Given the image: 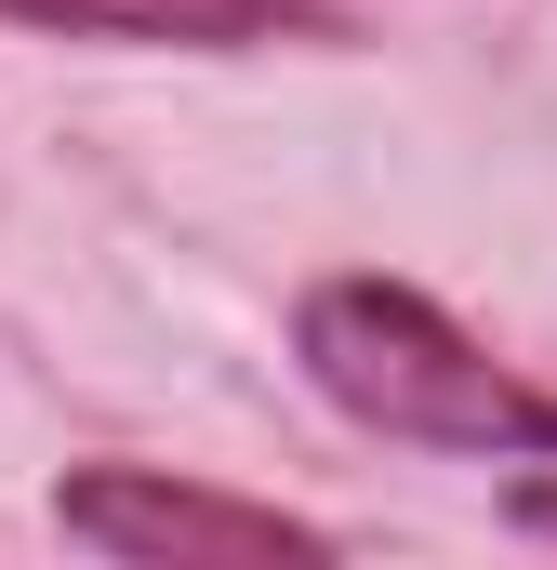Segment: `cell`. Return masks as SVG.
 <instances>
[{"label": "cell", "instance_id": "6da1fadb", "mask_svg": "<svg viewBox=\"0 0 557 570\" xmlns=\"http://www.w3.org/2000/svg\"><path fill=\"white\" fill-rule=\"evenodd\" d=\"M292 345H305V385H319L332 412H359L372 438L491 451V464L557 451V399L531 372H505L478 332H451L412 279H319L305 318H292Z\"/></svg>", "mask_w": 557, "mask_h": 570}, {"label": "cell", "instance_id": "277c9868", "mask_svg": "<svg viewBox=\"0 0 557 570\" xmlns=\"http://www.w3.org/2000/svg\"><path fill=\"white\" fill-rule=\"evenodd\" d=\"M518 531H545V544H557V478H531V491H518Z\"/></svg>", "mask_w": 557, "mask_h": 570}, {"label": "cell", "instance_id": "7a4b0ae2", "mask_svg": "<svg viewBox=\"0 0 557 570\" xmlns=\"http://www.w3.org/2000/svg\"><path fill=\"white\" fill-rule=\"evenodd\" d=\"M53 531L94 544V558H332V531L240 504V491H186V478H146V464H94L53 491Z\"/></svg>", "mask_w": 557, "mask_h": 570}, {"label": "cell", "instance_id": "3957f363", "mask_svg": "<svg viewBox=\"0 0 557 570\" xmlns=\"http://www.w3.org/2000/svg\"><path fill=\"white\" fill-rule=\"evenodd\" d=\"M0 27L67 40H173V53H253V40H332L305 0H0Z\"/></svg>", "mask_w": 557, "mask_h": 570}]
</instances>
